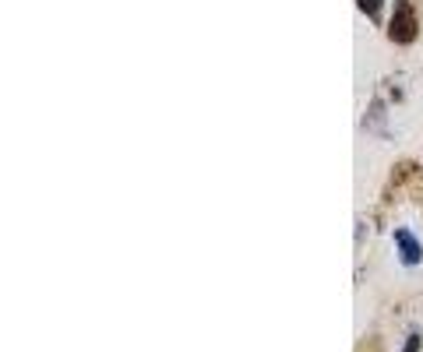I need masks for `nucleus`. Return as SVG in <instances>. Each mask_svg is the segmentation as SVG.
<instances>
[{
	"label": "nucleus",
	"instance_id": "nucleus-3",
	"mask_svg": "<svg viewBox=\"0 0 423 352\" xmlns=\"http://www.w3.org/2000/svg\"><path fill=\"white\" fill-rule=\"evenodd\" d=\"M356 4H360V11H363V15H370L374 22L381 18V0H356Z\"/></svg>",
	"mask_w": 423,
	"mask_h": 352
},
{
	"label": "nucleus",
	"instance_id": "nucleus-4",
	"mask_svg": "<svg viewBox=\"0 0 423 352\" xmlns=\"http://www.w3.org/2000/svg\"><path fill=\"white\" fill-rule=\"evenodd\" d=\"M402 352H419V334H409V341H405Z\"/></svg>",
	"mask_w": 423,
	"mask_h": 352
},
{
	"label": "nucleus",
	"instance_id": "nucleus-1",
	"mask_svg": "<svg viewBox=\"0 0 423 352\" xmlns=\"http://www.w3.org/2000/svg\"><path fill=\"white\" fill-rule=\"evenodd\" d=\"M388 36H391V43H398V46H405V43L416 39V11H412L409 0H398V4H395V15H391Z\"/></svg>",
	"mask_w": 423,
	"mask_h": 352
},
{
	"label": "nucleus",
	"instance_id": "nucleus-2",
	"mask_svg": "<svg viewBox=\"0 0 423 352\" xmlns=\"http://www.w3.org/2000/svg\"><path fill=\"white\" fill-rule=\"evenodd\" d=\"M395 243H398V257H402L405 264H419V261H423V250H419V243H416V236H412L409 229H398V233H395Z\"/></svg>",
	"mask_w": 423,
	"mask_h": 352
}]
</instances>
